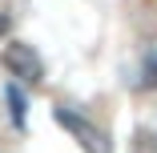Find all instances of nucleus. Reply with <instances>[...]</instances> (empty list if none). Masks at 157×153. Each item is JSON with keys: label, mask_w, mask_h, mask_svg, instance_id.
<instances>
[{"label": "nucleus", "mask_w": 157, "mask_h": 153, "mask_svg": "<svg viewBox=\"0 0 157 153\" xmlns=\"http://www.w3.org/2000/svg\"><path fill=\"white\" fill-rule=\"evenodd\" d=\"M52 121H56L60 129H69V133L81 141V149H85V153H109L105 133L93 125V121H85L81 113H73V109H65V105H60V109H52Z\"/></svg>", "instance_id": "obj_2"}, {"label": "nucleus", "mask_w": 157, "mask_h": 153, "mask_svg": "<svg viewBox=\"0 0 157 153\" xmlns=\"http://www.w3.org/2000/svg\"><path fill=\"white\" fill-rule=\"evenodd\" d=\"M4 97H8V113H12V125L24 129V93H20V85H4Z\"/></svg>", "instance_id": "obj_3"}, {"label": "nucleus", "mask_w": 157, "mask_h": 153, "mask_svg": "<svg viewBox=\"0 0 157 153\" xmlns=\"http://www.w3.org/2000/svg\"><path fill=\"white\" fill-rule=\"evenodd\" d=\"M145 89H157V52H149L145 56V81H141Z\"/></svg>", "instance_id": "obj_4"}, {"label": "nucleus", "mask_w": 157, "mask_h": 153, "mask_svg": "<svg viewBox=\"0 0 157 153\" xmlns=\"http://www.w3.org/2000/svg\"><path fill=\"white\" fill-rule=\"evenodd\" d=\"M0 65H4V73L12 77V85H40L44 81V65L33 44L24 40H4V48H0Z\"/></svg>", "instance_id": "obj_1"}, {"label": "nucleus", "mask_w": 157, "mask_h": 153, "mask_svg": "<svg viewBox=\"0 0 157 153\" xmlns=\"http://www.w3.org/2000/svg\"><path fill=\"white\" fill-rule=\"evenodd\" d=\"M8 28H12V16H4V12H0V36H8Z\"/></svg>", "instance_id": "obj_5"}]
</instances>
